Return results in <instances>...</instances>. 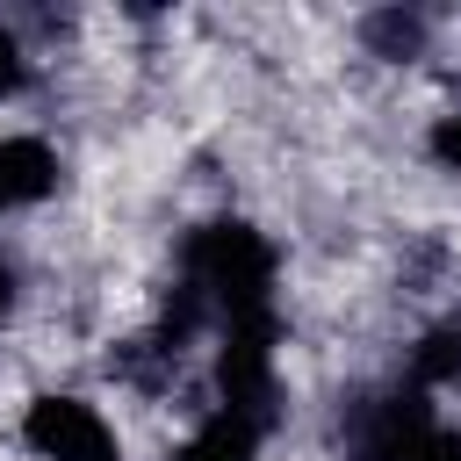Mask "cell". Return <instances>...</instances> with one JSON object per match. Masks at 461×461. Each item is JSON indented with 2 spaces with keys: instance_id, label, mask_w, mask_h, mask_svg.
<instances>
[{
  "instance_id": "1",
  "label": "cell",
  "mask_w": 461,
  "mask_h": 461,
  "mask_svg": "<svg viewBox=\"0 0 461 461\" xmlns=\"http://www.w3.org/2000/svg\"><path fill=\"white\" fill-rule=\"evenodd\" d=\"M173 274L216 310V331L238 324V317H267L274 310V288H281V252L267 230L238 223V216H216V223H194L173 252Z\"/></svg>"
},
{
  "instance_id": "2",
  "label": "cell",
  "mask_w": 461,
  "mask_h": 461,
  "mask_svg": "<svg viewBox=\"0 0 461 461\" xmlns=\"http://www.w3.org/2000/svg\"><path fill=\"white\" fill-rule=\"evenodd\" d=\"M22 447L29 461H122V432L108 425V411L79 389H43L22 403Z\"/></svg>"
},
{
  "instance_id": "3",
  "label": "cell",
  "mask_w": 461,
  "mask_h": 461,
  "mask_svg": "<svg viewBox=\"0 0 461 461\" xmlns=\"http://www.w3.org/2000/svg\"><path fill=\"white\" fill-rule=\"evenodd\" d=\"M58 180H65V158H58L50 137H36V130L0 137V216H22L36 202H50Z\"/></svg>"
},
{
  "instance_id": "4",
  "label": "cell",
  "mask_w": 461,
  "mask_h": 461,
  "mask_svg": "<svg viewBox=\"0 0 461 461\" xmlns=\"http://www.w3.org/2000/svg\"><path fill=\"white\" fill-rule=\"evenodd\" d=\"M353 36H360V50L375 65H418V58H432V14L425 7H375V14L353 22Z\"/></svg>"
},
{
  "instance_id": "5",
  "label": "cell",
  "mask_w": 461,
  "mask_h": 461,
  "mask_svg": "<svg viewBox=\"0 0 461 461\" xmlns=\"http://www.w3.org/2000/svg\"><path fill=\"white\" fill-rule=\"evenodd\" d=\"M403 382H418L425 396H432V389H461V303L439 310V317L411 339V353H403Z\"/></svg>"
},
{
  "instance_id": "6",
  "label": "cell",
  "mask_w": 461,
  "mask_h": 461,
  "mask_svg": "<svg viewBox=\"0 0 461 461\" xmlns=\"http://www.w3.org/2000/svg\"><path fill=\"white\" fill-rule=\"evenodd\" d=\"M259 447H267L259 425H245V418H230V411H202L166 461H259Z\"/></svg>"
},
{
  "instance_id": "7",
  "label": "cell",
  "mask_w": 461,
  "mask_h": 461,
  "mask_svg": "<svg viewBox=\"0 0 461 461\" xmlns=\"http://www.w3.org/2000/svg\"><path fill=\"white\" fill-rule=\"evenodd\" d=\"M36 86V43L22 36V22H0V101H22Z\"/></svg>"
},
{
  "instance_id": "8",
  "label": "cell",
  "mask_w": 461,
  "mask_h": 461,
  "mask_svg": "<svg viewBox=\"0 0 461 461\" xmlns=\"http://www.w3.org/2000/svg\"><path fill=\"white\" fill-rule=\"evenodd\" d=\"M425 158H432L439 173H461V108H439V115L425 122Z\"/></svg>"
},
{
  "instance_id": "9",
  "label": "cell",
  "mask_w": 461,
  "mask_h": 461,
  "mask_svg": "<svg viewBox=\"0 0 461 461\" xmlns=\"http://www.w3.org/2000/svg\"><path fill=\"white\" fill-rule=\"evenodd\" d=\"M411 461H461V425H432L425 447H418Z\"/></svg>"
},
{
  "instance_id": "10",
  "label": "cell",
  "mask_w": 461,
  "mask_h": 461,
  "mask_svg": "<svg viewBox=\"0 0 461 461\" xmlns=\"http://www.w3.org/2000/svg\"><path fill=\"white\" fill-rule=\"evenodd\" d=\"M22 310V267H14V252H0V324Z\"/></svg>"
}]
</instances>
